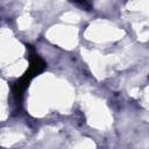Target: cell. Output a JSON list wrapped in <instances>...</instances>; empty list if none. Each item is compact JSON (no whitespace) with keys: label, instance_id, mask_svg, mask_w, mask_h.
<instances>
[{"label":"cell","instance_id":"cell-1","mask_svg":"<svg viewBox=\"0 0 149 149\" xmlns=\"http://www.w3.org/2000/svg\"><path fill=\"white\" fill-rule=\"evenodd\" d=\"M29 59H30V66H29V70L13 85V92H14V95H15V99L17 102H21V99H22V94H23V91L24 88L27 87L28 83L40 72H42L47 64L44 63V61L37 55L35 54L34 51H31V54L29 55Z\"/></svg>","mask_w":149,"mask_h":149}]
</instances>
